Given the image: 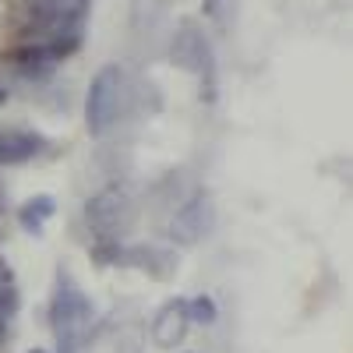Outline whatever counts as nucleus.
<instances>
[{"label": "nucleus", "mask_w": 353, "mask_h": 353, "mask_svg": "<svg viewBox=\"0 0 353 353\" xmlns=\"http://www.w3.org/2000/svg\"><path fill=\"white\" fill-rule=\"evenodd\" d=\"M92 301L81 293V286L71 279V272H57V290H53V301H50V325L57 336V346L61 353H81L88 329H92Z\"/></svg>", "instance_id": "nucleus-1"}, {"label": "nucleus", "mask_w": 353, "mask_h": 353, "mask_svg": "<svg viewBox=\"0 0 353 353\" xmlns=\"http://www.w3.org/2000/svg\"><path fill=\"white\" fill-rule=\"evenodd\" d=\"M124 71L121 64H106L92 85H88V96H85V128L92 138H103L113 124H117V113H121V99H124Z\"/></svg>", "instance_id": "nucleus-2"}, {"label": "nucleus", "mask_w": 353, "mask_h": 353, "mask_svg": "<svg viewBox=\"0 0 353 353\" xmlns=\"http://www.w3.org/2000/svg\"><path fill=\"white\" fill-rule=\"evenodd\" d=\"M85 216H88V226H92V233L99 241L121 244V237L131 233V226H134V201L124 188H106L96 198H88Z\"/></svg>", "instance_id": "nucleus-3"}, {"label": "nucleus", "mask_w": 353, "mask_h": 353, "mask_svg": "<svg viewBox=\"0 0 353 353\" xmlns=\"http://www.w3.org/2000/svg\"><path fill=\"white\" fill-rule=\"evenodd\" d=\"M212 230H216V205H212V198L209 194H194V198H188L181 209L173 212V219H170V241L191 248V244L209 237Z\"/></svg>", "instance_id": "nucleus-4"}, {"label": "nucleus", "mask_w": 353, "mask_h": 353, "mask_svg": "<svg viewBox=\"0 0 353 353\" xmlns=\"http://www.w3.org/2000/svg\"><path fill=\"white\" fill-rule=\"evenodd\" d=\"M170 57H173V64L184 68V71H194V74H205V71H209V74H212V50H209L205 36L198 32L191 21L181 25V32L173 36Z\"/></svg>", "instance_id": "nucleus-5"}, {"label": "nucleus", "mask_w": 353, "mask_h": 353, "mask_svg": "<svg viewBox=\"0 0 353 353\" xmlns=\"http://www.w3.org/2000/svg\"><path fill=\"white\" fill-rule=\"evenodd\" d=\"M188 325H191V318H188V301H166L152 321V343L159 350H173V346H181L184 336H188Z\"/></svg>", "instance_id": "nucleus-6"}, {"label": "nucleus", "mask_w": 353, "mask_h": 353, "mask_svg": "<svg viewBox=\"0 0 353 353\" xmlns=\"http://www.w3.org/2000/svg\"><path fill=\"white\" fill-rule=\"evenodd\" d=\"M46 149V138L36 131H0V163L4 166H18L36 159Z\"/></svg>", "instance_id": "nucleus-7"}, {"label": "nucleus", "mask_w": 353, "mask_h": 353, "mask_svg": "<svg viewBox=\"0 0 353 353\" xmlns=\"http://www.w3.org/2000/svg\"><path fill=\"white\" fill-rule=\"evenodd\" d=\"M124 265H138L141 272H149L156 279H170L176 272V254L166 248H131L121 254Z\"/></svg>", "instance_id": "nucleus-8"}, {"label": "nucleus", "mask_w": 353, "mask_h": 353, "mask_svg": "<svg viewBox=\"0 0 353 353\" xmlns=\"http://www.w3.org/2000/svg\"><path fill=\"white\" fill-rule=\"evenodd\" d=\"M57 61H61V57H57L50 46H39V43H32V46H25V50H18V53H14L18 71H21V74H28V78L53 71V64H57Z\"/></svg>", "instance_id": "nucleus-9"}, {"label": "nucleus", "mask_w": 353, "mask_h": 353, "mask_svg": "<svg viewBox=\"0 0 353 353\" xmlns=\"http://www.w3.org/2000/svg\"><path fill=\"white\" fill-rule=\"evenodd\" d=\"M57 212V201L50 194H36V198H28L21 205V212H18V223L28 230V233H39L46 226V219Z\"/></svg>", "instance_id": "nucleus-10"}, {"label": "nucleus", "mask_w": 353, "mask_h": 353, "mask_svg": "<svg viewBox=\"0 0 353 353\" xmlns=\"http://www.w3.org/2000/svg\"><path fill=\"white\" fill-rule=\"evenodd\" d=\"M188 318L191 321H198V325H212V321L219 318V307H216V301L212 297H194V301H188Z\"/></svg>", "instance_id": "nucleus-11"}, {"label": "nucleus", "mask_w": 353, "mask_h": 353, "mask_svg": "<svg viewBox=\"0 0 353 353\" xmlns=\"http://www.w3.org/2000/svg\"><path fill=\"white\" fill-rule=\"evenodd\" d=\"M18 307V290L11 286H0V332H8V321Z\"/></svg>", "instance_id": "nucleus-12"}, {"label": "nucleus", "mask_w": 353, "mask_h": 353, "mask_svg": "<svg viewBox=\"0 0 353 353\" xmlns=\"http://www.w3.org/2000/svg\"><path fill=\"white\" fill-rule=\"evenodd\" d=\"M46 4L61 8V11H88V0H46Z\"/></svg>", "instance_id": "nucleus-13"}, {"label": "nucleus", "mask_w": 353, "mask_h": 353, "mask_svg": "<svg viewBox=\"0 0 353 353\" xmlns=\"http://www.w3.org/2000/svg\"><path fill=\"white\" fill-rule=\"evenodd\" d=\"M0 286H11V265L0 258Z\"/></svg>", "instance_id": "nucleus-14"}, {"label": "nucleus", "mask_w": 353, "mask_h": 353, "mask_svg": "<svg viewBox=\"0 0 353 353\" xmlns=\"http://www.w3.org/2000/svg\"><path fill=\"white\" fill-rule=\"evenodd\" d=\"M219 8H223V0H205V11H209L212 18H219Z\"/></svg>", "instance_id": "nucleus-15"}, {"label": "nucleus", "mask_w": 353, "mask_h": 353, "mask_svg": "<svg viewBox=\"0 0 353 353\" xmlns=\"http://www.w3.org/2000/svg\"><path fill=\"white\" fill-rule=\"evenodd\" d=\"M0 103H8V88H0Z\"/></svg>", "instance_id": "nucleus-16"}, {"label": "nucleus", "mask_w": 353, "mask_h": 353, "mask_svg": "<svg viewBox=\"0 0 353 353\" xmlns=\"http://www.w3.org/2000/svg\"><path fill=\"white\" fill-rule=\"evenodd\" d=\"M28 353H46V350H28Z\"/></svg>", "instance_id": "nucleus-17"}, {"label": "nucleus", "mask_w": 353, "mask_h": 353, "mask_svg": "<svg viewBox=\"0 0 353 353\" xmlns=\"http://www.w3.org/2000/svg\"><path fill=\"white\" fill-rule=\"evenodd\" d=\"M4 336H8V332H0V343H4Z\"/></svg>", "instance_id": "nucleus-18"}]
</instances>
